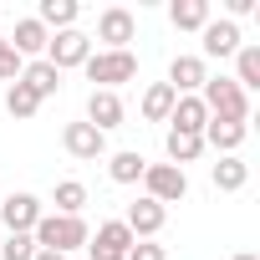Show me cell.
I'll return each instance as SVG.
<instances>
[{
	"label": "cell",
	"instance_id": "23",
	"mask_svg": "<svg viewBox=\"0 0 260 260\" xmlns=\"http://www.w3.org/2000/svg\"><path fill=\"white\" fill-rule=\"evenodd\" d=\"M174 102H179V92H174L169 82H153V87L143 92V117H148V122H169Z\"/></svg>",
	"mask_w": 260,
	"mask_h": 260
},
{
	"label": "cell",
	"instance_id": "27",
	"mask_svg": "<svg viewBox=\"0 0 260 260\" xmlns=\"http://www.w3.org/2000/svg\"><path fill=\"white\" fill-rule=\"evenodd\" d=\"M31 255H36L31 235H6V240H0V260H31Z\"/></svg>",
	"mask_w": 260,
	"mask_h": 260
},
{
	"label": "cell",
	"instance_id": "2",
	"mask_svg": "<svg viewBox=\"0 0 260 260\" xmlns=\"http://www.w3.org/2000/svg\"><path fill=\"white\" fill-rule=\"evenodd\" d=\"M199 102L209 117H230V122H250V92L235 87V77H209L199 87Z\"/></svg>",
	"mask_w": 260,
	"mask_h": 260
},
{
	"label": "cell",
	"instance_id": "22",
	"mask_svg": "<svg viewBox=\"0 0 260 260\" xmlns=\"http://www.w3.org/2000/svg\"><path fill=\"white\" fill-rule=\"evenodd\" d=\"M164 148H169V164H174V169H184V164L204 158V138H199V133H174V127H169Z\"/></svg>",
	"mask_w": 260,
	"mask_h": 260
},
{
	"label": "cell",
	"instance_id": "18",
	"mask_svg": "<svg viewBox=\"0 0 260 260\" xmlns=\"http://www.w3.org/2000/svg\"><path fill=\"white\" fill-rule=\"evenodd\" d=\"M143 169H148V158H143L138 148H117V153H107V179H112V184H138Z\"/></svg>",
	"mask_w": 260,
	"mask_h": 260
},
{
	"label": "cell",
	"instance_id": "9",
	"mask_svg": "<svg viewBox=\"0 0 260 260\" xmlns=\"http://www.w3.org/2000/svg\"><path fill=\"white\" fill-rule=\"evenodd\" d=\"M41 214H46V209H41L36 194H6V204H0V224H6L11 235H31Z\"/></svg>",
	"mask_w": 260,
	"mask_h": 260
},
{
	"label": "cell",
	"instance_id": "24",
	"mask_svg": "<svg viewBox=\"0 0 260 260\" xmlns=\"http://www.w3.org/2000/svg\"><path fill=\"white\" fill-rule=\"evenodd\" d=\"M235 87L240 92H255L260 87V46H240L235 51Z\"/></svg>",
	"mask_w": 260,
	"mask_h": 260
},
{
	"label": "cell",
	"instance_id": "29",
	"mask_svg": "<svg viewBox=\"0 0 260 260\" xmlns=\"http://www.w3.org/2000/svg\"><path fill=\"white\" fill-rule=\"evenodd\" d=\"M127 260H169V250H164V245H153V240H133Z\"/></svg>",
	"mask_w": 260,
	"mask_h": 260
},
{
	"label": "cell",
	"instance_id": "17",
	"mask_svg": "<svg viewBox=\"0 0 260 260\" xmlns=\"http://www.w3.org/2000/svg\"><path fill=\"white\" fill-rule=\"evenodd\" d=\"M209 179H214V189H219V194H235V189H245V184H250V164H245L240 153H224V158L209 169Z\"/></svg>",
	"mask_w": 260,
	"mask_h": 260
},
{
	"label": "cell",
	"instance_id": "20",
	"mask_svg": "<svg viewBox=\"0 0 260 260\" xmlns=\"http://www.w3.org/2000/svg\"><path fill=\"white\" fill-rule=\"evenodd\" d=\"M77 16H82V6L77 0H41V11H36V21L56 36V31H72L77 26Z\"/></svg>",
	"mask_w": 260,
	"mask_h": 260
},
{
	"label": "cell",
	"instance_id": "6",
	"mask_svg": "<svg viewBox=\"0 0 260 260\" xmlns=\"http://www.w3.org/2000/svg\"><path fill=\"white\" fill-rule=\"evenodd\" d=\"M87 56H92V36L87 31H56L51 41H46V61L56 67V72H72V67H87Z\"/></svg>",
	"mask_w": 260,
	"mask_h": 260
},
{
	"label": "cell",
	"instance_id": "13",
	"mask_svg": "<svg viewBox=\"0 0 260 260\" xmlns=\"http://www.w3.org/2000/svg\"><path fill=\"white\" fill-rule=\"evenodd\" d=\"M122 117H127L122 97H117V92H97V87H92V97H87V122L97 127V133H112V127H122Z\"/></svg>",
	"mask_w": 260,
	"mask_h": 260
},
{
	"label": "cell",
	"instance_id": "25",
	"mask_svg": "<svg viewBox=\"0 0 260 260\" xmlns=\"http://www.w3.org/2000/svg\"><path fill=\"white\" fill-rule=\"evenodd\" d=\"M51 204H56V214H82V204H87V184H82V179H61V184L51 189Z\"/></svg>",
	"mask_w": 260,
	"mask_h": 260
},
{
	"label": "cell",
	"instance_id": "11",
	"mask_svg": "<svg viewBox=\"0 0 260 260\" xmlns=\"http://www.w3.org/2000/svg\"><path fill=\"white\" fill-rule=\"evenodd\" d=\"M209 82V61L204 56H174L169 61V87L179 97H199V87Z\"/></svg>",
	"mask_w": 260,
	"mask_h": 260
},
{
	"label": "cell",
	"instance_id": "15",
	"mask_svg": "<svg viewBox=\"0 0 260 260\" xmlns=\"http://www.w3.org/2000/svg\"><path fill=\"white\" fill-rule=\"evenodd\" d=\"M245 133H250L245 122H230V117H209L199 138H204V148H214V153L224 158V153H240V143H245Z\"/></svg>",
	"mask_w": 260,
	"mask_h": 260
},
{
	"label": "cell",
	"instance_id": "4",
	"mask_svg": "<svg viewBox=\"0 0 260 260\" xmlns=\"http://www.w3.org/2000/svg\"><path fill=\"white\" fill-rule=\"evenodd\" d=\"M138 184H143V189H148V199H153V204H164V209H169V204H179V199L189 194V174H184V169H174V164H148Z\"/></svg>",
	"mask_w": 260,
	"mask_h": 260
},
{
	"label": "cell",
	"instance_id": "8",
	"mask_svg": "<svg viewBox=\"0 0 260 260\" xmlns=\"http://www.w3.org/2000/svg\"><path fill=\"white\" fill-rule=\"evenodd\" d=\"M61 148L72 158H82V164H97V158H107V133H97V127L82 117V122H67L61 127Z\"/></svg>",
	"mask_w": 260,
	"mask_h": 260
},
{
	"label": "cell",
	"instance_id": "28",
	"mask_svg": "<svg viewBox=\"0 0 260 260\" xmlns=\"http://www.w3.org/2000/svg\"><path fill=\"white\" fill-rule=\"evenodd\" d=\"M21 67H26V61L16 56V46L0 36V82H16V77H21Z\"/></svg>",
	"mask_w": 260,
	"mask_h": 260
},
{
	"label": "cell",
	"instance_id": "32",
	"mask_svg": "<svg viewBox=\"0 0 260 260\" xmlns=\"http://www.w3.org/2000/svg\"><path fill=\"white\" fill-rule=\"evenodd\" d=\"M230 260H260V255H250V250H240V255H230Z\"/></svg>",
	"mask_w": 260,
	"mask_h": 260
},
{
	"label": "cell",
	"instance_id": "5",
	"mask_svg": "<svg viewBox=\"0 0 260 260\" xmlns=\"http://www.w3.org/2000/svg\"><path fill=\"white\" fill-rule=\"evenodd\" d=\"M133 250V230L122 219H102L97 235H87V260H127Z\"/></svg>",
	"mask_w": 260,
	"mask_h": 260
},
{
	"label": "cell",
	"instance_id": "19",
	"mask_svg": "<svg viewBox=\"0 0 260 260\" xmlns=\"http://www.w3.org/2000/svg\"><path fill=\"white\" fill-rule=\"evenodd\" d=\"M169 21L179 31H204L214 16H209V0H169Z\"/></svg>",
	"mask_w": 260,
	"mask_h": 260
},
{
	"label": "cell",
	"instance_id": "16",
	"mask_svg": "<svg viewBox=\"0 0 260 260\" xmlns=\"http://www.w3.org/2000/svg\"><path fill=\"white\" fill-rule=\"evenodd\" d=\"M16 82H21V87H31V92H36V102H46V97H56V92H61V72H56L46 56H41V61H26Z\"/></svg>",
	"mask_w": 260,
	"mask_h": 260
},
{
	"label": "cell",
	"instance_id": "30",
	"mask_svg": "<svg viewBox=\"0 0 260 260\" xmlns=\"http://www.w3.org/2000/svg\"><path fill=\"white\" fill-rule=\"evenodd\" d=\"M250 11H255V0H230V16H224V21L240 26V16H250Z\"/></svg>",
	"mask_w": 260,
	"mask_h": 260
},
{
	"label": "cell",
	"instance_id": "31",
	"mask_svg": "<svg viewBox=\"0 0 260 260\" xmlns=\"http://www.w3.org/2000/svg\"><path fill=\"white\" fill-rule=\"evenodd\" d=\"M31 260H67V255H56V250H36Z\"/></svg>",
	"mask_w": 260,
	"mask_h": 260
},
{
	"label": "cell",
	"instance_id": "10",
	"mask_svg": "<svg viewBox=\"0 0 260 260\" xmlns=\"http://www.w3.org/2000/svg\"><path fill=\"white\" fill-rule=\"evenodd\" d=\"M122 224L133 230V240H153V235H158V230L169 224V209H164V204H153V199L143 194V199H133V204H127Z\"/></svg>",
	"mask_w": 260,
	"mask_h": 260
},
{
	"label": "cell",
	"instance_id": "3",
	"mask_svg": "<svg viewBox=\"0 0 260 260\" xmlns=\"http://www.w3.org/2000/svg\"><path fill=\"white\" fill-rule=\"evenodd\" d=\"M82 72H87V82H97V92H117L122 82L138 77V56L133 51H92Z\"/></svg>",
	"mask_w": 260,
	"mask_h": 260
},
{
	"label": "cell",
	"instance_id": "12",
	"mask_svg": "<svg viewBox=\"0 0 260 260\" xmlns=\"http://www.w3.org/2000/svg\"><path fill=\"white\" fill-rule=\"evenodd\" d=\"M199 41H204V61H209V56H219V61H224V56H235V51L245 46L240 26H235V21H224V16H219V21H209V26L199 31Z\"/></svg>",
	"mask_w": 260,
	"mask_h": 260
},
{
	"label": "cell",
	"instance_id": "26",
	"mask_svg": "<svg viewBox=\"0 0 260 260\" xmlns=\"http://www.w3.org/2000/svg\"><path fill=\"white\" fill-rule=\"evenodd\" d=\"M6 112H11L16 122H31V117L41 112V102H36V92H31V87L11 82V92H6Z\"/></svg>",
	"mask_w": 260,
	"mask_h": 260
},
{
	"label": "cell",
	"instance_id": "1",
	"mask_svg": "<svg viewBox=\"0 0 260 260\" xmlns=\"http://www.w3.org/2000/svg\"><path fill=\"white\" fill-rule=\"evenodd\" d=\"M87 219L82 214H41L36 219V230H31V240H36V250H56V255H72V250H87Z\"/></svg>",
	"mask_w": 260,
	"mask_h": 260
},
{
	"label": "cell",
	"instance_id": "14",
	"mask_svg": "<svg viewBox=\"0 0 260 260\" xmlns=\"http://www.w3.org/2000/svg\"><path fill=\"white\" fill-rule=\"evenodd\" d=\"M6 41L16 46V56H21V61H26V56H31V61H41V56H46V41H51V31H46L36 16H26V21H16V31H11Z\"/></svg>",
	"mask_w": 260,
	"mask_h": 260
},
{
	"label": "cell",
	"instance_id": "21",
	"mask_svg": "<svg viewBox=\"0 0 260 260\" xmlns=\"http://www.w3.org/2000/svg\"><path fill=\"white\" fill-rule=\"evenodd\" d=\"M169 122H174V133H204L209 112H204V102H199V97H179V102H174V112H169Z\"/></svg>",
	"mask_w": 260,
	"mask_h": 260
},
{
	"label": "cell",
	"instance_id": "7",
	"mask_svg": "<svg viewBox=\"0 0 260 260\" xmlns=\"http://www.w3.org/2000/svg\"><path fill=\"white\" fill-rule=\"evenodd\" d=\"M133 36H138V16L127 11V6H107V11L97 16V41H102V51H127Z\"/></svg>",
	"mask_w": 260,
	"mask_h": 260
}]
</instances>
